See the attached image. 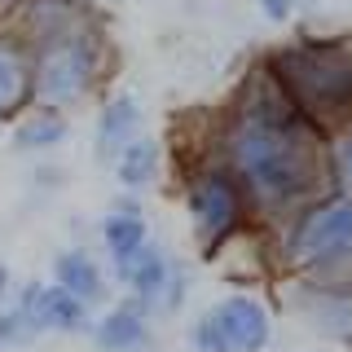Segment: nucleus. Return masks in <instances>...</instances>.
I'll return each mask as SVG.
<instances>
[{
    "label": "nucleus",
    "mask_w": 352,
    "mask_h": 352,
    "mask_svg": "<svg viewBox=\"0 0 352 352\" xmlns=\"http://www.w3.org/2000/svg\"><path fill=\"white\" fill-rule=\"evenodd\" d=\"M190 344H194V352H229L225 339H220V330H216V322L207 313L190 326Z\"/></svg>",
    "instance_id": "6ab92c4d"
},
{
    "label": "nucleus",
    "mask_w": 352,
    "mask_h": 352,
    "mask_svg": "<svg viewBox=\"0 0 352 352\" xmlns=\"http://www.w3.org/2000/svg\"><path fill=\"white\" fill-rule=\"evenodd\" d=\"M62 141H66V115H58V110L31 106L14 128V150L22 154H44V150L62 146Z\"/></svg>",
    "instance_id": "f3484780"
},
{
    "label": "nucleus",
    "mask_w": 352,
    "mask_h": 352,
    "mask_svg": "<svg viewBox=\"0 0 352 352\" xmlns=\"http://www.w3.org/2000/svg\"><path fill=\"white\" fill-rule=\"evenodd\" d=\"M168 273H172V256L159 247V242H146V247L128 260V269L119 273V282L128 286L132 300H141V304L154 308L159 295H163V286H168Z\"/></svg>",
    "instance_id": "2eb2a0df"
},
{
    "label": "nucleus",
    "mask_w": 352,
    "mask_h": 352,
    "mask_svg": "<svg viewBox=\"0 0 352 352\" xmlns=\"http://www.w3.org/2000/svg\"><path fill=\"white\" fill-rule=\"evenodd\" d=\"M88 330H93V344L102 352H141V348H150V339H154L150 304H141V300L128 295V300H119L115 308H106Z\"/></svg>",
    "instance_id": "9d476101"
},
{
    "label": "nucleus",
    "mask_w": 352,
    "mask_h": 352,
    "mask_svg": "<svg viewBox=\"0 0 352 352\" xmlns=\"http://www.w3.org/2000/svg\"><path fill=\"white\" fill-rule=\"evenodd\" d=\"M326 181L335 194H352V124L326 132Z\"/></svg>",
    "instance_id": "a211bd4d"
},
{
    "label": "nucleus",
    "mask_w": 352,
    "mask_h": 352,
    "mask_svg": "<svg viewBox=\"0 0 352 352\" xmlns=\"http://www.w3.org/2000/svg\"><path fill=\"white\" fill-rule=\"evenodd\" d=\"M53 286H62L71 300H80L88 308L106 300V273L84 247H71V251H62V256L53 260Z\"/></svg>",
    "instance_id": "4468645a"
},
{
    "label": "nucleus",
    "mask_w": 352,
    "mask_h": 352,
    "mask_svg": "<svg viewBox=\"0 0 352 352\" xmlns=\"http://www.w3.org/2000/svg\"><path fill=\"white\" fill-rule=\"evenodd\" d=\"M278 264L304 286H352V194H322L278 234Z\"/></svg>",
    "instance_id": "7ed1b4c3"
},
{
    "label": "nucleus",
    "mask_w": 352,
    "mask_h": 352,
    "mask_svg": "<svg viewBox=\"0 0 352 352\" xmlns=\"http://www.w3.org/2000/svg\"><path fill=\"white\" fill-rule=\"evenodd\" d=\"M295 308L317 335L352 344V286H304L295 282Z\"/></svg>",
    "instance_id": "1a4fd4ad"
},
{
    "label": "nucleus",
    "mask_w": 352,
    "mask_h": 352,
    "mask_svg": "<svg viewBox=\"0 0 352 352\" xmlns=\"http://www.w3.org/2000/svg\"><path fill=\"white\" fill-rule=\"evenodd\" d=\"M159 168H163V146L154 137H132L124 150L115 154V176L128 194L146 190V185L159 181Z\"/></svg>",
    "instance_id": "dca6fc26"
},
{
    "label": "nucleus",
    "mask_w": 352,
    "mask_h": 352,
    "mask_svg": "<svg viewBox=\"0 0 352 352\" xmlns=\"http://www.w3.org/2000/svg\"><path fill=\"white\" fill-rule=\"evenodd\" d=\"M260 9H264V18L269 22H286L295 14V0H260Z\"/></svg>",
    "instance_id": "4be33fe9"
},
{
    "label": "nucleus",
    "mask_w": 352,
    "mask_h": 352,
    "mask_svg": "<svg viewBox=\"0 0 352 352\" xmlns=\"http://www.w3.org/2000/svg\"><path fill=\"white\" fill-rule=\"evenodd\" d=\"M14 308H18L22 322H27L31 335H84L93 326V308L71 300L53 282H27L18 291Z\"/></svg>",
    "instance_id": "0eeeda50"
},
{
    "label": "nucleus",
    "mask_w": 352,
    "mask_h": 352,
    "mask_svg": "<svg viewBox=\"0 0 352 352\" xmlns=\"http://www.w3.org/2000/svg\"><path fill=\"white\" fill-rule=\"evenodd\" d=\"M31 110V53L0 27V119H22Z\"/></svg>",
    "instance_id": "9b49d317"
},
{
    "label": "nucleus",
    "mask_w": 352,
    "mask_h": 352,
    "mask_svg": "<svg viewBox=\"0 0 352 352\" xmlns=\"http://www.w3.org/2000/svg\"><path fill=\"white\" fill-rule=\"evenodd\" d=\"M102 242H106L110 269H115V278H119V273L128 269V260L150 242V225H146V216H141V207L119 203L115 212L102 220Z\"/></svg>",
    "instance_id": "ddd939ff"
},
{
    "label": "nucleus",
    "mask_w": 352,
    "mask_h": 352,
    "mask_svg": "<svg viewBox=\"0 0 352 352\" xmlns=\"http://www.w3.org/2000/svg\"><path fill=\"white\" fill-rule=\"evenodd\" d=\"M207 159L234 172L247 194L251 220L260 225L282 229L300 207L330 194L326 128H317L286 102V93L264 75V66L251 71V80L229 102Z\"/></svg>",
    "instance_id": "f257e3e1"
},
{
    "label": "nucleus",
    "mask_w": 352,
    "mask_h": 352,
    "mask_svg": "<svg viewBox=\"0 0 352 352\" xmlns=\"http://www.w3.org/2000/svg\"><path fill=\"white\" fill-rule=\"evenodd\" d=\"M260 66L286 93V102L317 128L330 132L352 124V36H308L282 44Z\"/></svg>",
    "instance_id": "f03ea898"
},
{
    "label": "nucleus",
    "mask_w": 352,
    "mask_h": 352,
    "mask_svg": "<svg viewBox=\"0 0 352 352\" xmlns=\"http://www.w3.org/2000/svg\"><path fill=\"white\" fill-rule=\"evenodd\" d=\"M207 317L216 322L229 352H264L269 339H273V317H269V308H264V300L251 295V291L225 295L220 304L207 308Z\"/></svg>",
    "instance_id": "6e6552de"
},
{
    "label": "nucleus",
    "mask_w": 352,
    "mask_h": 352,
    "mask_svg": "<svg viewBox=\"0 0 352 352\" xmlns=\"http://www.w3.org/2000/svg\"><path fill=\"white\" fill-rule=\"evenodd\" d=\"M27 53H31V106L66 115L102 88L110 71V31L106 22H97V27H84L75 36L36 44Z\"/></svg>",
    "instance_id": "20e7f679"
},
{
    "label": "nucleus",
    "mask_w": 352,
    "mask_h": 352,
    "mask_svg": "<svg viewBox=\"0 0 352 352\" xmlns=\"http://www.w3.org/2000/svg\"><path fill=\"white\" fill-rule=\"evenodd\" d=\"M132 137H141V102L128 93L106 97L102 110H97V159H110L128 146Z\"/></svg>",
    "instance_id": "f8f14e48"
},
{
    "label": "nucleus",
    "mask_w": 352,
    "mask_h": 352,
    "mask_svg": "<svg viewBox=\"0 0 352 352\" xmlns=\"http://www.w3.org/2000/svg\"><path fill=\"white\" fill-rule=\"evenodd\" d=\"M9 286H14V273H9V264H0V308L9 300Z\"/></svg>",
    "instance_id": "5701e85b"
},
{
    "label": "nucleus",
    "mask_w": 352,
    "mask_h": 352,
    "mask_svg": "<svg viewBox=\"0 0 352 352\" xmlns=\"http://www.w3.org/2000/svg\"><path fill=\"white\" fill-rule=\"evenodd\" d=\"M97 22H102V14L88 0H14L9 18H5V31L18 36L27 49H36V44H49V40L75 36L84 27H97Z\"/></svg>",
    "instance_id": "423d86ee"
},
{
    "label": "nucleus",
    "mask_w": 352,
    "mask_h": 352,
    "mask_svg": "<svg viewBox=\"0 0 352 352\" xmlns=\"http://www.w3.org/2000/svg\"><path fill=\"white\" fill-rule=\"evenodd\" d=\"M27 339H36L27 330V322L18 317V308H0V348H14V344H27Z\"/></svg>",
    "instance_id": "aec40b11"
},
{
    "label": "nucleus",
    "mask_w": 352,
    "mask_h": 352,
    "mask_svg": "<svg viewBox=\"0 0 352 352\" xmlns=\"http://www.w3.org/2000/svg\"><path fill=\"white\" fill-rule=\"evenodd\" d=\"M185 295H190V278H185V269L181 264H172V273H168V286H163V295H159V304L163 308H181L185 304Z\"/></svg>",
    "instance_id": "412c9836"
},
{
    "label": "nucleus",
    "mask_w": 352,
    "mask_h": 352,
    "mask_svg": "<svg viewBox=\"0 0 352 352\" xmlns=\"http://www.w3.org/2000/svg\"><path fill=\"white\" fill-rule=\"evenodd\" d=\"M185 212H190L198 251H203L207 260H212L216 251H225L229 242L251 225V207H247L242 185L234 181V172L220 168L207 154L185 172Z\"/></svg>",
    "instance_id": "39448f33"
}]
</instances>
